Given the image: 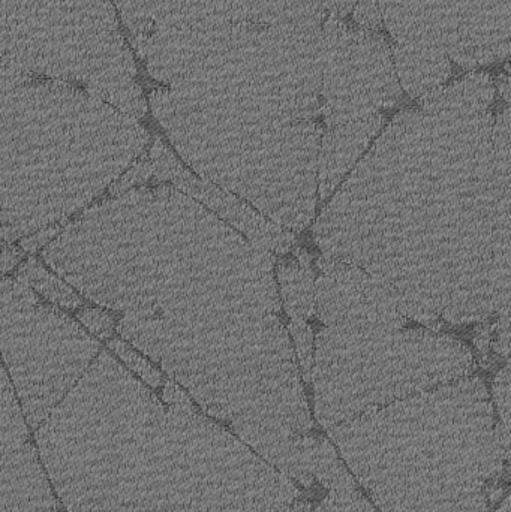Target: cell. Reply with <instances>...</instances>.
<instances>
[{
  "instance_id": "9c48e42d",
  "label": "cell",
  "mask_w": 511,
  "mask_h": 512,
  "mask_svg": "<svg viewBox=\"0 0 511 512\" xmlns=\"http://www.w3.org/2000/svg\"><path fill=\"white\" fill-rule=\"evenodd\" d=\"M119 12L135 53L164 33L236 23L314 27L330 17L327 0H125Z\"/></svg>"
},
{
  "instance_id": "30bf717a",
  "label": "cell",
  "mask_w": 511,
  "mask_h": 512,
  "mask_svg": "<svg viewBox=\"0 0 511 512\" xmlns=\"http://www.w3.org/2000/svg\"><path fill=\"white\" fill-rule=\"evenodd\" d=\"M320 277L315 280V304L326 325L342 322H377L405 327L407 316L395 298L371 274L332 256L318 259Z\"/></svg>"
},
{
  "instance_id": "d6986e66",
  "label": "cell",
  "mask_w": 511,
  "mask_h": 512,
  "mask_svg": "<svg viewBox=\"0 0 511 512\" xmlns=\"http://www.w3.org/2000/svg\"><path fill=\"white\" fill-rule=\"evenodd\" d=\"M290 333L296 343L297 361H299L300 376L306 382L312 381V366H314V334L305 319H293Z\"/></svg>"
},
{
  "instance_id": "603a6c76",
  "label": "cell",
  "mask_w": 511,
  "mask_h": 512,
  "mask_svg": "<svg viewBox=\"0 0 511 512\" xmlns=\"http://www.w3.org/2000/svg\"><path fill=\"white\" fill-rule=\"evenodd\" d=\"M78 318L83 321V324L89 328L92 333L96 336L105 339L110 337L111 331H113V318L108 316L107 313L101 312L96 309H83L78 313Z\"/></svg>"
},
{
  "instance_id": "4fadbf2b",
  "label": "cell",
  "mask_w": 511,
  "mask_h": 512,
  "mask_svg": "<svg viewBox=\"0 0 511 512\" xmlns=\"http://www.w3.org/2000/svg\"><path fill=\"white\" fill-rule=\"evenodd\" d=\"M38 450L26 444L0 466V512H56Z\"/></svg>"
},
{
  "instance_id": "9a60e30c",
  "label": "cell",
  "mask_w": 511,
  "mask_h": 512,
  "mask_svg": "<svg viewBox=\"0 0 511 512\" xmlns=\"http://www.w3.org/2000/svg\"><path fill=\"white\" fill-rule=\"evenodd\" d=\"M495 84L486 72H474L462 80L441 86L420 98V108L425 113L438 111H462L479 113L488 111L494 104Z\"/></svg>"
},
{
  "instance_id": "8992f818",
  "label": "cell",
  "mask_w": 511,
  "mask_h": 512,
  "mask_svg": "<svg viewBox=\"0 0 511 512\" xmlns=\"http://www.w3.org/2000/svg\"><path fill=\"white\" fill-rule=\"evenodd\" d=\"M0 59L38 77L80 84L129 116L147 105L110 0H0Z\"/></svg>"
},
{
  "instance_id": "6da1fadb",
  "label": "cell",
  "mask_w": 511,
  "mask_h": 512,
  "mask_svg": "<svg viewBox=\"0 0 511 512\" xmlns=\"http://www.w3.org/2000/svg\"><path fill=\"white\" fill-rule=\"evenodd\" d=\"M273 268L272 252L161 186L84 213L59 274L119 312V333L204 411L263 442L311 424Z\"/></svg>"
},
{
  "instance_id": "2e32d148",
  "label": "cell",
  "mask_w": 511,
  "mask_h": 512,
  "mask_svg": "<svg viewBox=\"0 0 511 512\" xmlns=\"http://www.w3.org/2000/svg\"><path fill=\"white\" fill-rule=\"evenodd\" d=\"M278 280L282 306L291 319H309L317 313L312 267L299 261L281 262L278 265Z\"/></svg>"
},
{
  "instance_id": "8fae6325",
  "label": "cell",
  "mask_w": 511,
  "mask_h": 512,
  "mask_svg": "<svg viewBox=\"0 0 511 512\" xmlns=\"http://www.w3.org/2000/svg\"><path fill=\"white\" fill-rule=\"evenodd\" d=\"M150 156L153 171L159 180L173 183L177 189L185 192V195L195 198L212 212L218 213L228 224L245 234L251 242L263 246L273 254L284 255L293 249L296 243L293 231L285 230L266 216L255 212L254 207L249 206L237 195L189 173L161 140L155 141Z\"/></svg>"
},
{
  "instance_id": "3957f363",
  "label": "cell",
  "mask_w": 511,
  "mask_h": 512,
  "mask_svg": "<svg viewBox=\"0 0 511 512\" xmlns=\"http://www.w3.org/2000/svg\"><path fill=\"white\" fill-rule=\"evenodd\" d=\"M147 144L135 117L0 59V239L59 225L116 183Z\"/></svg>"
},
{
  "instance_id": "cb8c5ba5",
  "label": "cell",
  "mask_w": 511,
  "mask_h": 512,
  "mask_svg": "<svg viewBox=\"0 0 511 512\" xmlns=\"http://www.w3.org/2000/svg\"><path fill=\"white\" fill-rule=\"evenodd\" d=\"M497 339L492 340L494 351L501 357L509 358L510 354V312L498 316Z\"/></svg>"
},
{
  "instance_id": "e0dca14e",
  "label": "cell",
  "mask_w": 511,
  "mask_h": 512,
  "mask_svg": "<svg viewBox=\"0 0 511 512\" xmlns=\"http://www.w3.org/2000/svg\"><path fill=\"white\" fill-rule=\"evenodd\" d=\"M27 444L23 411L0 364V466Z\"/></svg>"
},
{
  "instance_id": "44dd1931",
  "label": "cell",
  "mask_w": 511,
  "mask_h": 512,
  "mask_svg": "<svg viewBox=\"0 0 511 512\" xmlns=\"http://www.w3.org/2000/svg\"><path fill=\"white\" fill-rule=\"evenodd\" d=\"M353 11L354 20L362 29L380 32L381 26H383V17H381L377 0H359Z\"/></svg>"
},
{
  "instance_id": "5bb4252c",
  "label": "cell",
  "mask_w": 511,
  "mask_h": 512,
  "mask_svg": "<svg viewBox=\"0 0 511 512\" xmlns=\"http://www.w3.org/2000/svg\"><path fill=\"white\" fill-rule=\"evenodd\" d=\"M390 50L401 89L411 98H422L444 86L452 75V63L443 48L395 42Z\"/></svg>"
},
{
  "instance_id": "ba28073f",
  "label": "cell",
  "mask_w": 511,
  "mask_h": 512,
  "mask_svg": "<svg viewBox=\"0 0 511 512\" xmlns=\"http://www.w3.org/2000/svg\"><path fill=\"white\" fill-rule=\"evenodd\" d=\"M401 96L386 39L336 18L321 84L324 128L380 114L395 107Z\"/></svg>"
},
{
  "instance_id": "5b68a950",
  "label": "cell",
  "mask_w": 511,
  "mask_h": 512,
  "mask_svg": "<svg viewBox=\"0 0 511 512\" xmlns=\"http://www.w3.org/2000/svg\"><path fill=\"white\" fill-rule=\"evenodd\" d=\"M314 348L312 378L324 426L467 378L476 367L473 352L459 340L377 322L326 325Z\"/></svg>"
},
{
  "instance_id": "484cf974",
  "label": "cell",
  "mask_w": 511,
  "mask_h": 512,
  "mask_svg": "<svg viewBox=\"0 0 511 512\" xmlns=\"http://www.w3.org/2000/svg\"><path fill=\"white\" fill-rule=\"evenodd\" d=\"M359 0H327V11L330 17L342 18L353 11Z\"/></svg>"
},
{
  "instance_id": "4316f807",
  "label": "cell",
  "mask_w": 511,
  "mask_h": 512,
  "mask_svg": "<svg viewBox=\"0 0 511 512\" xmlns=\"http://www.w3.org/2000/svg\"><path fill=\"white\" fill-rule=\"evenodd\" d=\"M498 89H500V95L506 99L507 104L510 102V78L509 74L500 75L498 78Z\"/></svg>"
},
{
  "instance_id": "7a4b0ae2",
  "label": "cell",
  "mask_w": 511,
  "mask_h": 512,
  "mask_svg": "<svg viewBox=\"0 0 511 512\" xmlns=\"http://www.w3.org/2000/svg\"><path fill=\"white\" fill-rule=\"evenodd\" d=\"M431 331L510 312V110L402 111L314 227Z\"/></svg>"
},
{
  "instance_id": "7c38bea8",
  "label": "cell",
  "mask_w": 511,
  "mask_h": 512,
  "mask_svg": "<svg viewBox=\"0 0 511 512\" xmlns=\"http://www.w3.org/2000/svg\"><path fill=\"white\" fill-rule=\"evenodd\" d=\"M384 126L383 114L324 128L318 150L317 186L324 203L341 185Z\"/></svg>"
},
{
  "instance_id": "52a82bcc",
  "label": "cell",
  "mask_w": 511,
  "mask_h": 512,
  "mask_svg": "<svg viewBox=\"0 0 511 512\" xmlns=\"http://www.w3.org/2000/svg\"><path fill=\"white\" fill-rule=\"evenodd\" d=\"M99 345L26 280L0 282V354L33 430L84 375Z\"/></svg>"
},
{
  "instance_id": "ac0fdd59",
  "label": "cell",
  "mask_w": 511,
  "mask_h": 512,
  "mask_svg": "<svg viewBox=\"0 0 511 512\" xmlns=\"http://www.w3.org/2000/svg\"><path fill=\"white\" fill-rule=\"evenodd\" d=\"M23 274L24 279H27V285H32L36 291L45 295L51 303L59 304V306L66 307V309H75V307L80 306V297L65 283H62V280L50 276V273L44 267H41L35 259H29V262L24 265Z\"/></svg>"
},
{
  "instance_id": "277c9868",
  "label": "cell",
  "mask_w": 511,
  "mask_h": 512,
  "mask_svg": "<svg viewBox=\"0 0 511 512\" xmlns=\"http://www.w3.org/2000/svg\"><path fill=\"white\" fill-rule=\"evenodd\" d=\"M165 408L107 352L36 429L39 459L69 512H140Z\"/></svg>"
},
{
  "instance_id": "7402d4cb",
  "label": "cell",
  "mask_w": 511,
  "mask_h": 512,
  "mask_svg": "<svg viewBox=\"0 0 511 512\" xmlns=\"http://www.w3.org/2000/svg\"><path fill=\"white\" fill-rule=\"evenodd\" d=\"M495 400L500 409L503 426L509 429L510 426V367L506 366L500 370L494 382Z\"/></svg>"
},
{
  "instance_id": "d4e9b609",
  "label": "cell",
  "mask_w": 511,
  "mask_h": 512,
  "mask_svg": "<svg viewBox=\"0 0 511 512\" xmlns=\"http://www.w3.org/2000/svg\"><path fill=\"white\" fill-rule=\"evenodd\" d=\"M492 333H494V328L489 324L483 325V327L477 330L474 342H476L477 349H479L483 357H489V346H491L492 340H494Z\"/></svg>"
},
{
  "instance_id": "ffe728a7",
  "label": "cell",
  "mask_w": 511,
  "mask_h": 512,
  "mask_svg": "<svg viewBox=\"0 0 511 512\" xmlns=\"http://www.w3.org/2000/svg\"><path fill=\"white\" fill-rule=\"evenodd\" d=\"M108 345H110V348L113 349L120 358H122L123 363L128 364V366L131 367L138 376H141V378H143L150 387L156 388L161 385V373H159L155 367L150 366L146 360H143V358H141L134 349L129 348L125 342H122V340L111 339L110 342H108Z\"/></svg>"
}]
</instances>
